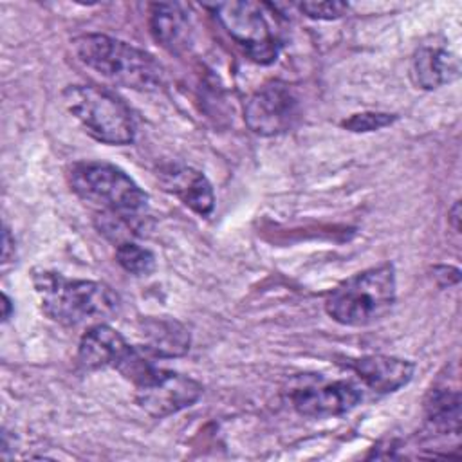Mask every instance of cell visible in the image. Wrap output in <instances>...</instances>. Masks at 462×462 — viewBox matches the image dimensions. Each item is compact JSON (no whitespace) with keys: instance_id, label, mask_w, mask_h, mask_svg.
Here are the masks:
<instances>
[{"instance_id":"1","label":"cell","mask_w":462,"mask_h":462,"mask_svg":"<svg viewBox=\"0 0 462 462\" xmlns=\"http://www.w3.org/2000/svg\"><path fill=\"white\" fill-rule=\"evenodd\" d=\"M32 285L43 314L63 327L106 323L121 310L119 294L101 282L70 280L40 269L32 274Z\"/></svg>"},{"instance_id":"2","label":"cell","mask_w":462,"mask_h":462,"mask_svg":"<svg viewBox=\"0 0 462 462\" xmlns=\"http://www.w3.org/2000/svg\"><path fill=\"white\" fill-rule=\"evenodd\" d=\"M76 58L106 81L137 92H157L164 85L162 65L146 51L101 32L72 40Z\"/></svg>"},{"instance_id":"3","label":"cell","mask_w":462,"mask_h":462,"mask_svg":"<svg viewBox=\"0 0 462 462\" xmlns=\"http://www.w3.org/2000/svg\"><path fill=\"white\" fill-rule=\"evenodd\" d=\"M70 188L103 213L123 218L137 233L148 218V195L121 168L103 161L78 162L70 170Z\"/></svg>"},{"instance_id":"4","label":"cell","mask_w":462,"mask_h":462,"mask_svg":"<svg viewBox=\"0 0 462 462\" xmlns=\"http://www.w3.org/2000/svg\"><path fill=\"white\" fill-rule=\"evenodd\" d=\"M395 294V267L386 262L343 280L327 296L325 310L341 325L366 327L392 310Z\"/></svg>"},{"instance_id":"5","label":"cell","mask_w":462,"mask_h":462,"mask_svg":"<svg viewBox=\"0 0 462 462\" xmlns=\"http://www.w3.org/2000/svg\"><path fill=\"white\" fill-rule=\"evenodd\" d=\"M61 97L69 114L96 141L112 146H125L134 141L135 123L130 108L105 87L74 83L63 88Z\"/></svg>"},{"instance_id":"6","label":"cell","mask_w":462,"mask_h":462,"mask_svg":"<svg viewBox=\"0 0 462 462\" xmlns=\"http://www.w3.org/2000/svg\"><path fill=\"white\" fill-rule=\"evenodd\" d=\"M231 36V40L244 49V52L260 65L273 63L282 47L276 9L265 2H222L209 5Z\"/></svg>"},{"instance_id":"7","label":"cell","mask_w":462,"mask_h":462,"mask_svg":"<svg viewBox=\"0 0 462 462\" xmlns=\"http://www.w3.org/2000/svg\"><path fill=\"white\" fill-rule=\"evenodd\" d=\"M301 117L298 96L289 85L274 81L258 88L244 106L247 128L262 137H274L291 132Z\"/></svg>"},{"instance_id":"8","label":"cell","mask_w":462,"mask_h":462,"mask_svg":"<svg viewBox=\"0 0 462 462\" xmlns=\"http://www.w3.org/2000/svg\"><path fill=\"white\" fill-rule=\"evenodd\" d=\"M204 388L202 384L180 372L157 368L146 381L135 386V402L150 417L164 419L180 410L193 406Z\"/></svg>"},{"instance_id":"9","label":"cell","mask_w":462,"mask_h":462,"mask_svg":"<svg viewBox=\"0 0 462 462\" xmlns=\"http://www.w3.org/2000/svg\"><path fill=\"white\" fill-rule=\"evenodd\" d=\"M361 390L350 381H334L318 386L296 388L291 402L296 413L310 419H325L343 415L361 402Z\"/></svg>"},{"instance_id":"10","label":"cell","mask_w":462,"mask_h":462,"mask_svg":"<svg viewBox=\"0 0 462 462\" xmlns=\"http://www.w3.org/2000/svg\"><path fill=\"white\" fill-rule=\"evenodd\" d=\"M130 346L132 345L123 337V334L108 323L90 325L78 345V365L88 372L117 368Z\"/></svg>"},{"instance_id":"11","label":"cell","mask_w":462,"mask_h":462,"mask_svg":"<svg viewBox=\"0 0 462 462\" xmlns=\"http://www.w3.org/2000/svg\"><path fill=\"white\" fill-rule=\"evenodd\" d=\"M348 368L374 392L393 393L406 386L415 372V363L395 356L370 354L348 361Z\"/></svg>"},{"instance_id":"12","label":"cell","mask_w":462,"mask_h":462,"mask_svg":"<svg viewBox=\"0 0 462 462\" xmlns=\"http://www.w3.org/2000/svg\"><path fill=\"white\" fill-rule=\"evenodd\" d=\"M159 180L162 188L173 193L184 206L200 217H206L215 208V193L208 177L189 166L170 164L161 170Z\"/></svg>"},{"instance_id":"13","label":"cell","mask_w":462,"mask_h":462,"mask_svg":"<svg viewBox=\"0 0 462 462\" xmlns=\"http://www.w3.org/2000/svg\"><path fill=\"white\" fill-rule=\"evenodd\" d=\"M153 40L171 54H182L193 42L191 16L182 4L155 2L148 13Z\"/></svg>"},{"instance_id":"14","label":"cell","mask_w":462,"mask_h":462,"mask_svg":"<svg viewBox=\"0 0 462 462\" xmlns=\"http://www.w3.org/2000/svg\"><path fill=\"white\" fill-rule=\"evenodd\" d=\"M411 79L424 90L453 83L460 76V60L448 49L422 45L411 58Z\"/></svg>"},{"instance_id":"15","label":"cell","mask_w":462,"mask_h":462,"mask_svg":"<svg viewBox=\"0 0 462 462\" xmlns=\"http://www.w3.org/2000/svg\"><path fill=\"white\" fill-rule=\"evenodd\" d=\"M143 336V348L153 357H180L188 354L191 345L189 330L177 319L162 318H143L139 323Z\"/></svg>"},{"instance_id":"16","label":"cell","mask_w":462,"mask_h":462,"mask_svg":"<svg viewBox=\"0 0 462 462\" xmlns=\"http://www.w3.org/2000/svg\"><path fill=\"white\" fill-rule=\"evenodd\" d=\"M424 422L433 435L460 433V393L448 386H433L424 399Z\"/></svg>"},{"instance_id":"17","label":"cell","mask_w":462,"mask_h":462,"mask_svg":"<svg viewBox=\"0 0 462 462\" xmlns=\"http://www.w3.org/2000/svg\"><path fill=\"white\" fill-rule=\"evenodd\" d=\"M117 263L134 276H148L155 271V256L150 249L141 247L130 240L117 244L116 247Z\"/></svg>"},{"instance_id":"18","label":"cell","mask_w":462,"mask_h":462,"mask_svg":"<svg viewBox=\"0 0 462 462\" xmlns=\"http://www.w3.org/2000/svg\"><path fill=\"white\" fill-rule=\"evenodd\" d=\"M397 121L395 114H388V112H361V114H352L350 117L341 121V126L348 132H374V130H381L384 126H390Z\"/></svg>"},{"instance_id":"19","label":"cell","mask_w":462,"mask_h":462,"mask_svg":"<svg viewBox=\"0 0 462 462\" xmlns=\"http://www.w3.org/2000/svg\"><path fill=\"white\" fill-rule=\"evenodd\" d=\"M298 9L312 18V20H337L341 16H345L350 9V5L346 2H301L298 4Z\"/></svg>"},{"instance_id":"20","label":"cell","mask_w":462,"mask_h":462,"mask_svg":"<svg viewBox=\"0 0 462 462\" xmlns=\"http://www.w3.org/2000/svg\"><path fill=\"white\" fill-rule=\"evenodd\" d=\"M433 276L440 287H451V285L458 283L460 271L451 265H439L433 269Z\"/></svg>"},{"instance_id":"21","label":"cell","mask_w":462,"mask_h":462,"mask_svg":"<svg viewBox=\"0 0 462 462\" xmlns=\"http://www.w3.org/2000/svg\"><path fill=\"white\" fill-rule=\"evenodd\" d=\"M11 249H14V240L11 238V233L7 227H4V238H2V262L7 263L11 258Z\"/></svg>"},{"instance_id":"22","label":"cell","mask_w":462,"mask_h":462,"mask_svg":"<svg viewBox=\"0 0 462 462\" xmlns=\"http://www.w3.org/2000/svg\"><path fill=\"white\" fill-rule=\"evenodd\" d=\"M13 312V303L7 294H2V321H7Z\"/></svg>"},{"instance_id":"23","label":"cell","mask_w":462,"mask_h":462,"mask_svg":"<svg viewBox=\"0 0 462 462\" xmlns=\"http://www.w3.org/2000/svg\"><path fill=\"white\" fill-rule=\"evenodd\" d=\"M458 211H460V204H458V202H455V206H453V208H451V211H449V220H451L453 229H455L457 233H458V229H460V226H458V220H460Z\"/></svg>"}]
</instances>
